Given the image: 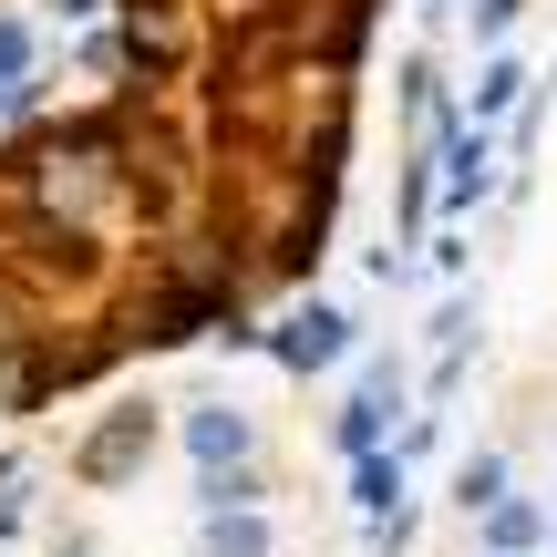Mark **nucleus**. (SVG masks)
I'll return each instance as SVG.
<instances>
[{
  "label": "nucleus",
  "mask_w": 557,
  "mask_h": 557,
  "mask_svg": "<svg viewBox=\"0 0 557 557\" xmlns=\"http://www.w3.org/2000/svg\"><path fill=\"white\" fill-rule=\"evenodd\" d=\"M278 361H289V372H331L341 361V310H299L289 331H278Z\"/></svg>",
  "instance_id": "obj_1"
},
{
  "label": "nucleus",
  "mask_w": 557,
  "mask_h": 557,
  "mask_svg": "<svg viewBox=\"0 0 557 557\" xmlns=\"http://www.w3.org/2000/svg\"><path fill=\"white\" fill-rule=\"evenodd\" d=\"M135 455H145V413H114V423H103L94 444H83V475L103 485V475H124V465H135Z\"/></svg>",
  "instance_id": "obj_2"
},
{
  "label": "nucleus",
  "mask_w": 557,
  "mask_h": 557,
  "mask_svg": "<svg viewBox=\"0 0 557 557\" xmlns=\"http://www.w3.org/2000/svg\"><path fill=\"white\" fill-rule=\"evenodd\" d=\"M186 444H197V465H238L248 455V423L238 413H197V423H186Z\"/></svg>",
  "instance_id": "obj_3"
},
{
  "label": "nucleus",
  "mask_w": 557,
  "mask_h": 557,
  "mask_svg": "<svg viewBox=\"0 0 557 557\" xmlns=\"http://www.w3.org/2000/svg\"><path fill=\"white\" fill-rule=\"evenodd\" d=\"M207 557H269V527L248 517V506H238V517L218 506V517H207Z\"/></svg>",
  "instance_id": "obj_4"
},
{
  "label": "nucleus",
  "mask_w": 557,
  "mask_h": 557,
  "mask_svg": "<svg viewBox=\"0 0 557 557\" xmlns=\"http://www.w3.org/2000/svg\"><path fill=\"white\" fill-rule=\"evenodd\" d=\"M32 62H41L32 11H0V83H32Z\"/></svg>",
  "instance_id": "obj_5"
},
{
  "label": "nucleus",
  "mask_w": 557,
  "mask_h": 557,
  "mask_svg": "<svg viewBox=\"0 0 557 557\" xmlns=\"http://www.w3.org/2000/svg\"><path fill=\"white\" fill-rule=\"evenodd\" d=\"M485 176H496L485 165V135H455V197H485Z\"/></svg>",
  "instance_id": "obj_6"
},
{
  "label": "nucleus",
  "mask_w": 557,
  "mask_h": 557,
  "mask_svg": "<svg viewBox=\"0 0 557 557\" xmlns=\"http://www.w3.org/2000/svg\"><path fill=\"white\" fill-rule=\"evenodd\" d=\"M517 62H485V83H475V114H506V103H517Z\"/></svg>",
  "instance_id": "obj_7"
},
{
  "label": "nucleus",
  "mask_w": 557,
  "mask_h": 557,
  "mask_svg": "<svg viewBox=\"0 0 557 557\" xmlns=\"http://www.w3.org/2000/svg\"><path fill=\"white\" fill-rule=\"evenodd\" d=\"M496 485H506V465L485 455V465H465V506H496Z\"/></svg>",
  "instance_id": "obj_8"
},
{
  "label": "nucleus",
  "mask_w": 557,
  "mask_h": 557,
  "mask_svg": "<svg viewBox=\"0 0 557 557\" xmlns=\"http://www.w3.org/2000/svg\"><path fill=\"white\" fill-rule=\"evenodd\" d=\"M517 11H527V0H475V32L496 41V32H506V21H517Z\"/></svg>",
  "instance_id": "obj_9"
}]
</instances>
